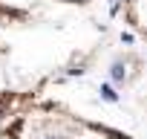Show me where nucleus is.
I'll return each mask as SVG.
<instances>
[{"label":"nucleus","mask_w":147,"mask_h":139,"mask_svg":"<svg viewBox=\"0 0 147 139\" xmlns=\"http://www.w3.org/2000/svg\"><path fill=\"white\" fill-rule=\"evenodd\" d=\"M110 76H113V81H121V78H124V64H121V61H115V64H113Z\"/></svg>","instance_id":"f03ea898"},{"label":"nucleus","mask_w":147,"mask_h":139,"mask_svg":"<svg viewBox=\"0 0 147 139\" xmlns=\"http://www.w3.org/2000/svg\"><path fill=\"white\" fill-rule=\"evenodd\" d=\"M101 99H104V102H118V93H115L110 84H104V87H101Z\"/></svg>","instance_id":"f257e3e1"}]
</instances>
